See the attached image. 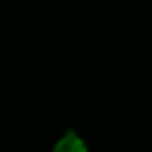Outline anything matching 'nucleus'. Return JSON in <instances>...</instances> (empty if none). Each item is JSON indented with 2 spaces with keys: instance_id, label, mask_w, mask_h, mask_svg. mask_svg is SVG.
Here are the masks:
<instances>
[{
  "instance_id": "1",
  "label": "nucleus",
  "mask_w": 152,
  "mask_h": 152,
  "mask_svg": "<svg viewBox=\"0 0 152 152\" xmlns=\"http://www.w3.org/2000/svg\"><path fill=\"white\" fill-rule=\"evenodd\" d=\"M53 152H88V149H87L83 139L75 136L72 131H69L64 137H61L56 142Z\"/></svg>"
}]
</instances>
